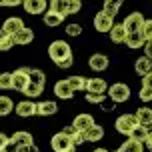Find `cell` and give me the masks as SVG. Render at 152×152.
<instances>
[{
  "mask_svg": "<svg viewBox=\"0 0 152 152\" xmlns=\"http://www.w3.org/2000/svg\"><path fill=\"white\" fill-rule=\"evenodd\" d=\"M22 6L28 14H46L48 4H46V0H24Z\"/></svg>",
  "mask_w": 152,
  "mask_h": 152,
  "instance_id": "cell-11",
  "label": "cell"
},
{
  "mask_svg": "<svg viewBox=\"0 0 152 152\" xmlns=\"http://www.w3.org/2000/svg\"><path fill=\"white\" fill-rule=\"evenodd\" d=\"M66 80H68L70 88H72L74 92H78V90H84V92H86L88 78H84V76H80V74H74V76H70V78H66Z\"/></svg>",
  "mask_w": 152,
  "mask_h": 152,
  "instance_id": "cell-22",
  "label": "cell"
},
{
  "mask_svg": "<svg viewBox=\"0 0 152 152\" xmlns=\"http://www.w3.org/2000/svg\"><path fill=\"white\" fill-rule=\"evenodd\" d=\"M144 146H146V148H148V150L152 152V124H150V126H148V138H146Z\"/></svg>",
  "mask_w": 152,
  "mask_h": 152,
  "instance_id": "cell-44",
  "label": "cell"
},
{
  "mask_svg": "<svg viewBox=\"0 0 152 152\" xmlns=\"http://www.w3.org/2000/svg\"><path fill=\"white\" fill-rule=\"evenodd\" d=\"M86 142V134L84 132H76L74 136H72V144L74 146H80V144H84Z\"/></svg>",
  "mask_w": 152,
  "mask_h": 152,
  "instance_id": "cell-39",
  "label": "cell"
},
{
  "mask_svg": "<svg viewBox=\"0 0 152 152\" xmlns=\"http://www.w3.org/2000/svg\"><path fill=\"white\" fill-rule=\"evenodd\" d=\"M86 92H94V94H104V92H108V84H106V80H104V78H100V76L88 78Z\"/></svg>",
  "mask_w": 152,
  "mask_h": 152,
  "instance_id": "cell-14",
  "label": "cell"
},
{
  "mask_svg": "<svg viewBox=\"0 0 152 152\" xmlns=\"http://www.w3.org/2000/svg\"><path fill=\"white\" fill-rule=\"evenodd\" d=\"M88 66H90L94 72H104V70L108 68V56L106 54H92L90 58H88Z\"/></svg>",
  "mask_w": 152,
  "mask_h": 152,
  "instance_id": "cell-10",
  "label": "cell"
},
{
  "mask_svg": "<svg viewBox=\"0 0 152 152\" xmlns=\"http://www.w3.org/2000/svg\"><path fill=\"white\" fill-rule=\"evenodd\" d=\"M124 44L128 46V48H132V50H138V48H144L146 40H144V36H142V32H132V34L126 36V42H124Z\"/></svg>",
  "mask_w": 152,
  "mask_h": 152,
  "instance_id": "cell-17",
  "label": "cell"
},
{
  "mask_svg": "<svg viewBox=\"0 0 152 152\" xmlns=\"http://www.w3.org/2000/svg\"><path fill=\"white\" fill-rule=\"evenodd\" d=\"M120 8H122L120 0H106L104 6H102V12H106L108 16H112V18H114V16L120 12Z\"/></svg>",
  "mask_w": 152,
  "mask_h": 152,
  "instance_id": "cell-25",
  "label": "cell"
},
{
  "mask_svg": "<svg viewBox=\"0 0 152 152\" xmlns=\"http://www.w3.org/2000/svg\"><path fill=\"white\" fill-rule=\"evenodd\" d=\"M66 152H76V146H72V148H70V150H66Z\"/></svg>",
  "mask_w": 152,
  "mask_h": 152,
  "instance_id": "cell-50",
  "label": "cell"
},
{
  "mask_svg": "<svg viewBox=\"0 0 152 152\" xmlns=\"http://www.w3.org/2000/svg\"><path fill=\"white\" fill-rule=\"evenodd\" d=\"M142 36H144L146 42H152V18L150 20H144V24H142Z\"/></svg>",
  "mask_w": 152,
  "mask_h": 152,
  "instance_id": "cell-35",
  "label": "cell"
},
{
  "mask_svg": "<svg viewBox=\"0 0 152 152\" xmlns=\"http://www.w3.org/2000/svg\"><path fill=\"white\" fill-rule=\"evenodd\" d=\"M66 34H68V36H72V38H76V36H80V34H82V26H80V24H68V26H66Z\"/></svg>",
  "mask_w": 152,
  "mask_h": 152,
  "instance_id": "cell-36",
  "label": "cell"
},
{
  "mask_svg": "<svg viewBox=\"0 0 152 152\" xmlns=\"http://www.w3.org/2000/svg\"><path fill=\"white\" fill-rule=\"evenodd\" d=\"M18 152H40V150H38L36 144H30V146H20Z\"/></svg>",
  "mask_w": 152,
  "mask_h": 152,
  "instance_id": "cell-43",
  "label": "cell"
},
{
  "mask_svg": "<svg viewBox=\"0 0 152 152\" xmlns=\"http://www.w3.org/2000/svg\"><path fill=\"white\" fill-rule=\"evenodd\" d=\"M30 68H16L12 72V90H18V92H24L26 86L30 84Z\"/></svg>",
  "mask_w": 152,
  "mask_h": 152,
  "instance_id": "cell-4",
  "label": "cell"
},
{
  "mask_svg": "<svg viewBox=\"0 0 152 152\" xmlns=\"http://www.w3.org/2000/svg\"><path fill=\"white\" fill-rule=\"evenodd\" d=\"M80 8H82L80 0H68V12L66 14H76V12H80Z\"/></svg>",
  "mask_w": 152,
  "mask_h": 152,
  "instance_id": "cell-37",
  "label": "cell"
},
{
  "mask_svg": "<svg viewBox=\"0 0 152 152\" xmlns=\"http://www.w3.org/2000/svg\"><path fill=\"white\" fill-rule=\"evenodd\" d=\"M72 64H74V56H68V58H66V60H62L58 66H60V68H70Z\"/></svg>",
  "mask_w": 152,
  "mask_h": 152,
  "instance_id": "cell-42",
  "label": "cell"
},
{
  "mask_svg": "<svg viewBox=\"0 0 152 152\" xmlns=\"http://www.w3.org/2000/svg\"><path fill=\"white\" fill-rule=\"evenodd\" d=\"M50 146H52L54 152H66L74 144H72V138L66 136L64 132H56V134L52 136V140H50Z\"/></svg>",
  "mask_w": 152,
  "mask_h": 152,
  "instance_id": "cell-5",
  "label": "cell"
},
{
  "mask_svg": "<svg viewBox=\"0 0 152 152\" xmlns=\"http://www.w3.org/2000/svg\"><path fill=\"white\" fill-rule=\"evenodd\" d=\"M84 98H86V102H88V104H102V102L106 100V96H104V94H94V92H86V96H84Z\"/></svg>",
  "mask_w": 152,
  "mask_h": 152,
  "instance_id": "cell-34",
  "label": "cell"
},
{
  "mask_svg": "<svg viewBox=\"0 0 152 152\" xmlns=\"http://www.w3.org/2000/svg\"><path fill=\"white\" fill-rule=\"evenodd\" d=\"M126 36H128L126 28H124L122 24H114V28L110 30V40L116 42V44H124V42H126Z\"/></svg>",
  "mask_w": 152,
  "mask_h": 152,
  "instance_id": "cell-19",
  "label": "cell"
},
{
  "mask_svg": "<svg viewBox=\"0 0 152 152\" xmlns=\"http://www.w3.org/2000/svg\"><path fill=\"white\" fill-rule=\"evenodd\" d=\"M16 108V104L10 100V96H0V116H8Z\"/></svg>",
  "mask_w": 152,
  "mask_h": 152,
  "instance_id": "cell-28",
  "label": "cell"
},
{
  "mask_svg": "<svg viewBox=\"0 0 152 152\" xmlns=\"http://www.w3.org/2000/svg\"><path fill=\"white\" fill-rule=\"evenodd\" d=\"M64 18L66 16H60V14H54V12H46L44 14V24L46 26H50V28H54V26H58V24H62L64 22Z\"/></svg>",
  "mask_w": 152,
  "mask_h": 152,
  "instance_id": "cell-29",
  "label": "cell"
},
{
  "mask_svg": "<svg viewBox=\"0 0 152 152\" xmlns=\"http://www.w3.org/2000/svg\"><path fill=\"white\" fill-rule=\"evenodd\" d=\"M138 96H140V100H142V102H152V88H146V86H142Z\"/></svg>",
  "mask_w": 152,
  "mask_h": 152,
  "instance_id": "cell-38",
  "label": "cell"
},
{
  "mask_svg": "<svg viewBox=\"0 0 152 152\" xmlns=\"http://www.w3.org/2000/svg\"><path fill=\"white\" fill-rule=\"evenodd\" d=\"M96 122H94V116L88 112H84V114H78L74 118V122H72V126H74L78 132H86L88 128H92Z\"/></svg>",
  "mask_w": 152,
  "mask_h": 152,
  "instance_id": "cell-9",
  "label": "cell"
},
{
  "mask_svg": "<svg viewBox=\"0 0 152 152\" xmlns=\"http://www.w3.org/2000/svg\"><path fill=\"white\" fill-rule=\"evenodd\" d=\"M10 140H12V142H16L18 146H30V144H34V138H32V134H30V132H24V130H18V132H14Z\"/></svg>",
  "mask_w": 152,
  "mask_h": 152,
  "instance_id": "cell-21",
  "label": "cell"
},
{
  "mask_svg": "<svg viewBox=\"0 0 152 152\" xmlns=\"http://www.w3.org/2000/svg\"><path fill=\"white\" fill-rule=\"evenodd\" d=\"M142 86H146V88H152V72L148 76H144V80H142Z\"/></svg>",
  "mask_w": 152,
  "mask_h": 152,
  "instance_id": "cell-47",
  "label": "cell"
},
{
  "mask_svg": "<svg viewBox=\"0 0 152 152\" xmlns=\"http://www.w3.org/2000/svg\"><path fill=\"white\" fill-rule=\"evenodd\" d=\"M92 152H110V150H106V148H94Z\"/></svg>",
  "mask_w": 152,
  "mask_h": 152,
  "instance_id": "cell-49",
  "label": "cell"
},
{
  "mask_svg": "<svg viewBox=\"0 0 152 152\" xmlns=\"http://www.w3.org/2000/svg\"><path fill=\"white\" fill-rule=\"evenodd\" d=\"M48 56H50L52 62L60 64L62 60H66L68 56H72L70 44L66 40H54V42H50V46H48Z\"/></svg>",
  "mask_w": 152,
  "mask_h": 152,
  "instance_id": "cell-1",
  "label": "cell"
},
{
  "mask_svg": "<svg viewBox=\"0 0 152 152\" xmlns=\"http://www.w3.org/2000/svg\"><path fill=\"white\" fill-rule=\"evenodd\" d=\"M48 10L54 12V14H60V16H68V0H50L48 4Z\"/></svg>",
  "mask_w": 152,
  "mask_h": 152,
  "instance_id": "cell-23",
  "label": "cell"
},
{
  "mask_svg": "<svg viewBox=\"0 0 152 152\" xmlns=\"http://www.w3.org/2000/svg\"><path fill=\"white\" fill-rule=\"evenodd\" d=\"M116 152H144V144H140V142H134V140H126V142H122L120 148Z\"/></svg>",
  "mask_w": 152,
  "mask_h": 152,
  "instance_id": "cell-27",
  "label": "cell"
},
{
  "mask_svg": "<svg viewBox=\"0 0 152 152\" xmlns=\"http://www.w3.org/2000/svg\"><path fill=\"white\" fill-rule=\"evenodd\" d=\"M8 140H10V138H8L6 134H2V132H0V150H2V148H4V144H6Z\"/></svg>",
  "mask_w": 152,
  "mask_h": 152,
  "instance_id": "cell-48",
  "label": "cell"
},
{
  "mask_svg": "<svg viewBox=\"0 0 152 152\" xmlns=\"http://www.w3.org/2000/svg\"><path fill=\"white\" fill-rule=\"evenodd\" d=\"M30 82L32 84H38V86H44L46 84V74L42 72V70H38V68H30Z\"/></svg>",
  "mask_w": 152,
  "mask_h": 152,
  "instance_id": "cell-31",
  "label": "cell"
},
{
  "mask_svg": "<svg viewBox=\"0 0 152 152\" xmlns=\"http://www.w3.org/2000/svg\"><path fill=\"white\" fill-rule=\"evenodd\" d=\"M94 28L98 32H108V34H110V30L114 28V18L100 10L98 14L94 16Z\"/></svg>",
  "mask_w": 152,
  "mask_h": 152,
  "instance_id": "cell-8",
  "label": "cell"
},
{
  "mask_svg": "<svg viewBox=\"0 0 152 152\" xmlns=\"http://www.w3.org/2000/svg\"><path fill=\"white\" fill-rule=\"evenodd\" d=\"M58 112V106H56V102L52 100H42V102H38L36 104V114L38 116H52V114Z\"/></svg>",
  "mask_w": 152,
  "mask_h": 152,
  "instance_id": "cell-15",
  "label": "cell"
},
{
  "mask_svg": "<svg viewBox=\"0 0 152 152\" xmlns=\"http://www.w3.org/2000/svg\"><path fill=\"white\" fill-rule=\"evenodd\" d=\"M134 114H136L138 124H140V126H146V128H148V126L152 124V108H148V106H140Z\"/></svg>",
  "mask_w": 152,
  "mask_h": 152,
  "instance_id": "cell-18",
  "label": "cell"
},
{
  "mask_svg": "<svg viewBox=\"0 0 152 152\" xmlns=\"http://www.w3.org/2000/svg\"><path fill=\"white\" fill-rule=\"evenodd\" d=\"M108 98L116 102V104H120V102H126L130 98V88L128 84H122V82H116L112 86H108Z\"/></svg>",
  "mask_w": 152,
  "mask_h": 152,
  "instance_id": "cell-3",
  "label": "cell"
},
{
  "mask_svg": "<svg viewBox=\"0 0 152 152\" xmlns=\"http://www.w3.org/2000/svg\"><path fill=\"white\" fill-rule=\"evenodd\" d=\"M142 50H144V56H146V58H150V60H152V42H146Z\"/></svg>",
  "mask_w": 152,
  "mask_h": 152,
  "instance_id": "cell-45",
  "label": "cell"
},
{
  "mask_svg": "<svg viewBox=\"0 0 152 152\" xmlns=\"http://www.w3.org/2000/svg\"><path fill=\"white\" fill-rule=\"evenodd\" d=\"M130 140H134V142H140V144H144L146 142V138H148V128L146 126H140L138 124L136 128L132 130V134H130Z\"/></svg>",
  "mask_w": 152,
  "mask_h": 152,
  "instance_id": "cell-26",
  "label": "cell"
},
{
  "mask_svg": "<svg viewBox=\"0 0 152 152\" xmlns=\"http://www.w3.org/2000/svg\"><path fill=\"white\" fill-rule=\"evenodd\" d=\"M72 94H74V90L70 88V84H68L66 78H64V80H58V82L54 84V96H58V98H62V100H70Z\"/></svg>",
  "mask_w": 152,
  "mask_h": 152,
  "instance_id": "cell-13",
  "label": "cell"
},
{
  "mask_svg": "<svg viewBox=\"0 0 152 152\" xmlns=\"http://www.w3.org/2000/svg\"><path fill=\"white\" fill-rule=\"evenodd\" d=\"M14 112L18 116H22V118H30L36 114V102H32V100H22V102H18L14 108Z\"/></svg>",
  "mask_w": 152,
  "mask_h": 152,
  "instance_id": "cell-12",
  "label": "cell"
},
{
  "mask_svg": "<svg viewBox=\"0 0 152 152\" xmlns=\"http://www.w3.org/2000/svg\"><path fill=\"white\" fill-rule=\"evenodd\" d=\"M42 92H44V86H38V84H28V86H26V90H24V94H26V96H30V98H36V96H40V94H42Z\"/></svg>",
  "mask_w": 152,
  "mask_h": 152,
  "instance_id": "cell-32",
  "label": "cell"
},
{
  "mask_svg": "<svg viewBox=\"0 0 152 152\" xmlns=\"http://www.w3.org/2000/svg\"><path fill=\"white\" fill-rule=\"evenodd\" d=\"M18 148H20V146L16 144V142H12V140H8L6 144H4V148H2L0 152H18Z\"/></svg>",
  "mask_w": 152,
  "mask_h": 152,
  "instance_id": "cell-40",
  "label": "cell"
},
{
  "mask_svg": "<svg viewBox=\"0 0 152 152\" xmlns=\"http://www.w3.org/2000/svg\"><path fill=\"white\" fill-rule=\"evenodd\" d=\"M134 70H136V74H140L142 78L148 76L152 72V60H150V58H146V56L136 58V62H134Z\"/></svg>",
  "mask_w": 152,
  "mask_h": 152,
  "instance_id": "cell-16",
  "label": "cell"
},
{
  "mask_svg": "<svg viewBox=\"0 0 152 152\" xmlns=\"http://www.w3.org/2000/svg\"><path fill=\"white\" fill-rule=\"evenodd\" d=\"M12 88V72H2L0 74V90H10Z\"/></svg>",
  "mask_w": 152,
  "mask_h": 152,
  "instance_id": "cell-33",
  "label": "cell"
},
{
  "mask_svg": "<svg viewBox=\"0 0 152 152\" xmlns=\"http://www.w3.org/2000/svg\"><path fill=\"white\" fill-rule=\"evenodd\" d=\"M62 132H64L66 136H70V138H72V136L76 134V132H78V130H76L74 126H64V130H62Z\"/></svg>",
  "mask_w": 152,
  "mask_h": 152,
  "instance_id": "cell-46",
  "label": "cell"
},
{
  "mask_svg": "<svg viewBox=\"0 0 152 152\" xmlns=\"http://www.w3.org/2000/svg\"><path fill=\"white\" fill-rule=\"evenodd\" d=\"M84 134H86V142H100V140L104 138V126L94 124V126H92V128H88Z\"/></svg>",
  "mask_w": 152,
  "mask_h": 152,
  "instance_id": "cell-20",
  "label": "cell"
},
{
  "mask_svg": "<svg viewBox=\"0 0 152 152\" xmlns=\"http://www.w3.org/2000/svg\"><path fill=\"white\" fill-rule=\"evenodd\" d=\"M100 106H102V110H104V112H112L114 106H116V102H112V100H104Z\"/></svg>",
  "mask_w": 152,
  "mask_h": 152,
  "instance_id": "cell-41",
  "label": "cell"
},
{
  "mask_svg": "<svg viewBox=\"0 0 152 152\" xmlns=\"http://www.w3.org/2000/svg\"><path fill=\"white\" fill-rule=\"evenodd\" d=\"M32 40H34V32H32V28H24V30H20L18 34L14 36V44H30Z\"/></svg>",
  "mask_w": 152,
  "mask_h": 152,
  "instance_id": "cell-24",
  "label": "cell"
},
{
  "mask_svg": "<svg viewBox=\"0 0 152 152\" xmlns=\"http://www.w3.org/2000/svg\"><path fill=\"white\" fill-rule=\"evenodd\" d=\"M144 20H146V18L140 14V12H132V14L126 16V20L122 22V26L126 28V32H128V34H132V32H140V30H142Z\"/></svg>",
  "mask_w": 152,
  "mask_h": 152,
  "instance_id": "cell-6",
  "label": "cell"
},
{
  "mask_svg": "<svg viewBox=\"0 0 152 152\" xmlns=\"http://www.w3.org/2000/svg\"><path fill=\"white\" fill-rule=\"evenodd\" d=\"M14 46V38L8 36L6 32L0 28V52H6V50H10Z\"/></svg>",
  "mask_w": 152,
  "mask_h": 152,
  "instance_id": "cell-30",
  "label": "cell"
},
{
  "mask_svg": "<svg viewBox=\"0 0 152 152\" xmlns=\"http://www.w3.org/2000/svg\"><path fill=\"white\" fill-rule=\"evenodd\" d=\"M24 28H26V26H24L22 18H18V16H8L6 20H4V24H2V30L6 32L8 36H12V38H14L20 30H24Z\"/></svg>",
  "mask_w": 152,
  "mask_h": 152,
  "instance_id": "cell-7",
  "label": "cell"
},
{
  "mask_svg": "<svg viewBox=\"0 0 152 152\" xmlns=\"http://www.w3.org/2000/svg\"><path fill=\"white\" fill-rule=\"evenodd\" d=\"M114 126H116V130H118L120 134L130 136V134H132V130L138 126L136 114H122V116H118V118H116V122H114Z\"/></svg>",
  "mask_w": 152,
  "mask_h": 152,
  "instance_id": "cell-2",
  "label": "cell"
}]
</instances>
